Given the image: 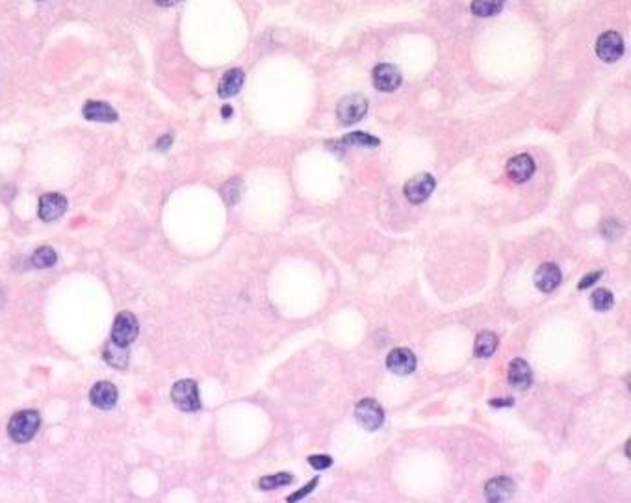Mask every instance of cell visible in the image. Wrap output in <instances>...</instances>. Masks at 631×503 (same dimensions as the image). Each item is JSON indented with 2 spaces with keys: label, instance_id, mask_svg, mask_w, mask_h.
Wrapping results in <instances>:
<instances>
[{
  "label": "cell",
  "instance_id": "cell-1",
  "mask_svg": "<svg viewBox=\"0 0 631 503\" xmlns=\"http://www.w3.org/2000/svg\"><path fill=\"white\" fill-rule=\"evenodd\" d=\"M39 427H41V416L38 410H19L11 416L8 433L13 442L24 444L30 442L38 435Z\"/></svg>",
  "mask_w": 631,
  "mask_h": 503
},
{
  "label": "cell",
  "instance_id": "cell-2",
  "mask_svg": "<svg viewBox=\"0 0 631 503\" xmlns=\"http://www.w3.org/2000/svg\"><path fill=\"white\" fill-rule=\"evenodd\" d=\"M173 403L184 412H197L201 409V398L197 382L192 379H182V381L175 382L171 390Z\"/></svg>",
  "mask_w": 631,
  "mask_h": 503
},
{
  "label": "cell",
  "instance_id": "cell-3",
  "mask_svg": "<svg viewBox=\"0 0 631 503\" xmlns=\"http://www.w3.org/2000/svg\"><path fill=\"white\" fill-rule=\"evenodd\" d=\"M138 332L139 325L136 316L132 312H121L114 321L110 340L117 346H121V348H128L138 338Z\"/></svg>",
  "mask_w": 631,
  "mask_h": 503
},
{
  "label": "cell",
  "instance_id": "cell-4",
  "mask_svg": "<svg viewBox=\"0 0 631 503\" xmlns=\"http://www.w3.org/2000/svg\"><path fill=\"white\" fill-rule=\"evenodd\" d=\"M368 111V100L362 95H348L338 102L336 116L342 125H355L359 123Z\"/></svg>",
  "mask_w": 631,
  "mask_h": 503
},
{
  "label": "cell",
  "instance_id": "cell-5",
  "mask_svg": "<svg viewBox=\"0 0 631 503\" xmlns=\"http://www.w3.org/2000/svg\"><path fill=\"white\" fill-rule=\"evenodd\" d=\"M355 418L366 431H375L384 421V412H382L381 405L377 403L375 399L366 398L355 407Z\"/></svg>",
  "mask_w": 631,
  "mask_h": 503
},
{
  "label": "cell",
  "instance_id": "cell-6",
  "mask_svg": "<svg viewBox=\"0 0 631 503\" xmlns=\"http://www.w3.org/2000/svg\"><path fill=\"white\" fill-rule=\"evenodd\" d=\"M435 177L429 173H420L410 178L409 183L405 184V197L412 203V205H420L423 201H427L431 197L433 189H435Z\"/></svg>",
  "mask_w": 631,
  "mask_h": 503
},
{
  "label": "cell",
  "instance_id": "cell-7",
  "mask_svg": "<svg viewBox=\"0 0 631 503\" xmlns=\"http://www.w3.org/2000/svg\"><path fill=\"white\" fill-rule=\"evenodd\" d=\"M596 54H598L600 60L607 61V63L621 60L622 54H624V39H622L621 33H602L596 41Z\"/></svg>",
  "mask_w": 631,
  "mask_h": 503
},
{
  "label": "cell",
  "instance_id": "cell-8",
  "mask_svg": "<svg viewBox=\"0 0 631 503\" xmlns=\"http://www.w3.org/2000/svg\"><path fill=\"white\" fill-rule=\"evenodd\" d=\"M401 71L392 63H381L373 69V84L382 93H392L401 86Z\"/></svg>",
  "mask_w": 631,
  "mask_h": 503
},
{
  "label": "cell",
  "instance_id": "cell-9",
  "mask_svg": "<svg viewBox=\"0 0 631 503\" xmlns=\"http://www.w3.org/2000/svg\"><path fill=\"white\" fill-rule=\"evenodd\" d=\"M387 366L396 376H410L416 370V357L410 349L396 348L388 353Z\"/></svg>",
  "mask_w": 631,
  "mask_h": 503
},
{
  "label": "cell",
  "instance_id": "cell-10",
  "mask_svg": "<svg viewBox=\"0 0 631 503\" xmlns=\"http://www.w3.org/2000/svg\"><path fill=\"white\" fill-rule=\"evenodd\" d=\"M67 210V199L61 194H45L39 199L38 214L43 222L50 223L60 219Z\"/></svg>",
  "mask_w": 631,
  "mask_h": 503
},
{
  "label": "cell",
  "instance_id": "cell-11",
  "mask_svg": "<svg viewBox=\"0 0 631 503\" xmlns=\"http://www.w3.org/2000/svg\"><path fill=\"white\" fill-rule=\"evenodd\" d=\"M535 173V162L529 155H518L513 156L507 162V177L516 184L527 183Z\"/></svg>",
  "mask_w": 631,
  "mask_h": 503
},
{
  "label": "cell",
  "instance_id": "cell-12",
  "mask_svg": "<svg viewBox=\"0 0 631 503\" xmlns=\"http://www.w3.org/2000/svg\"><path fill=\"white\" fill-rule=\"evenodd\" d=\"M117 398H119L117 388L108 381L97 382V385H93V388H91V392H89L91 403H93L97 409L102 410L114 409L117 403Z\"/></svg>",
  "mask_w": 631,
  "mask_h": 503
},
{
  "label": "cell",
  "instance_id": "cell-13",
  "mask_svg": "<svg viewBox=\"0 0 631 503\" xmlns=\"http://www.w3.org/2000/svg\"><path fill=\"white\" fill-rule=\"evenodd\" d=\"M82 114L88 121L97 123H116L119 119V114L104 100H88L84 105Z\"/></svg>",
  "mask_w": 631,
  "mask_h": 503
},
{
  "label": "cell",
  "instance_id": "cell-14",
  "mask_svg": "<svg viewBox=\"0 0 631 503\" xmlns=\"http://www.w3.org/2000/svg\"><path fill=\"white\" fill-rule=\"evenodd\" d=\"M561 284V270L555 264H543L535 271V286L544 293L554 292Z\"/></svg>",
  "mask_w": 631,
  "mask_h": 503
},
{
  "label": "cell",
  "instance_id": "cell-15",
  "mask_svg": "<svg viewBox=\"0 0 631 503\" xmlns=\"http://www.w3.org/2000/svg\"><path fill=\"white\" fill-rule=\"evenodd\" d=\"M507 379H509V385L513 388L526 390V388L531 387V381H533L531 368H529V364H527L526 360L515 359L509 364V373H507Z\"/></svg>",
  "mask_w": 631,
  "mask_h": 503
},
{
  "label": "cell",
  "instance_id": "cell-16",
  "mask_svg": "<svg viewBox=\"0 0 631 503\" xmlns=\"http://www.w3.org/2000/svg\"><path fill=\"white\" fill-rule=\"evenodd\" d=\"M515 481L511 477H496L487 483V500L488 502H507L515 494Z\"/></svg>",
  "mask_w": 631,
  "mask_h": 503
},
{
  "label": "cell",
  "instance_id": "cell-17",
  "mask_svg": "<svg viewBox=\"0 0 631 503\" xmlns=\"http://www.w3.org/2000/svg\"><path fill=\"white\" fill-rule=\"evenodd\" d=\"M245 80V75L242 69L238 67H234L231 71H227L223 75V78L219 80V88H217V93L221 99H231L234 95H238V91L242 89Z\"/></svg>",
  "mask_w": 631,
  "mask_h": 503
},
{
  "label": "cell",
  "instance_id": "cell-18",
  "mask_svg": "<svg viewBox=\"0 0 631 503\" xmlns=\"http://www.w3.org/2000/svg\"><path fill=\"white\" fill-rule=\"evenodd\" d=\"M498 349V336L494 332H481L476 338V346H474V353L479 359H488L490 355H494V351Z\"/></svg>",
  "mask_w": 631,
  "mask_h": 503
},
{
  "label": "cell",
  "instance_id": "cell-19",
  "mask_svg": "<svg viewBox=\"0 0 631 503\" xmlns=\"http://www.w3.org/2000/svg\"><path fill=\"white\" fill-rule=\"evenodd\" d=\"M505 0H472V13L477 17L498 15L504 10Z\"/></svg>",
  "mask_w": 631,
  "mask_h": 503
},
{
  "label": "cell",
  "instance_id": "cell-20",
  "mask_svg": "<svg viewBox=\"0 0 631 503\" xmlns=\"http://www.w3.org/2000/svg\"><path fill=\"white\" fill-rule=\"evenodd\" d=\"M58 262V254L52 247L49 245H43V247H39V249L33 251L32 254V265L33 268H38V270H47V268H52V265Z\"/></svg>",
  "mask_w": 631,
  "mask_h": 503
},
{
  "label": "cell",
  "instance_id": "cell-21",
  "mask_svg": "<svg viewBox=\"0 0 631 503\" xmlns=\"http://www.w3.org/2000/svg\"><path fill=\"white\" fill-rule=\"evenodd\" d=\"M104 360L108 364L116 366V368H127L128 364V351L127 348H121L110 340L108 348L104 349Z\"/></svg>",
  "mask_w": 631,
  "mask_h": 503
},
{
  "label": "cell",
  "instance_id": "cell-22",
  "mask_svg": "<svg viewBox=\"0 0 631 503\" xmlns=\"http://www.w3.org/2000/svg\"><path fill=\"white\" fill-rule=\"evenodd\" d=\"M294 481V477L288 472H281V474H273V476H264L258 481V487L262 490H273V488L284 487V485H290V483Z\"/></svg>",
  "mask_w": 631,
  "mask_h": 503
},
{
  "label": "cell",
  "instance_id": "cell-23",
  "mask_svg": "<svg viewBox=\"0 0 631 503\" xmlns=\"http://www.w3.org/2000/svg\"><path fill=\"white\" fill-rule=\"evenodd\" d=\"M591 303H593V307L596 310L605 312V310H609L613 307V293L609 290H605V288H598V290H594Z\"/></svg>",
  "mask_w": 631,
  "mask_h": 503
},
{
  "label": "cell",
  "instance_id": "cell-24",
  "mask_svg": "<svg viewBox=\"0 0 631 503\" xmlns=\"http://www.w3.org/2000/svg\"><path fill=\"white\" fill-rule=\"evenodd\" d=\"M240 195H242V183H240L238 178L228 180V183L221 188V197L225 199V203L231 206L238 203Z\"/></svg>",
  "mask_w": 631,
  "mask_h": 503
},
{
  "label": "cell",
  "instance_id": "cell-25",
  "mask_svg": "<svg viewBox=\"0 0 631 503\" xmlns=\"http://www.w3.org/2000/svg\"><path fill=\"white\" fill-rule=\"evenodd\" d=\"M343 145H364V147H377L379 145V139L370 136V134L366 132H351L349 136L340 141Z\"/></svg>",
  "mask_w": 631,
  "mask_h": 503
},
{
  "label": "cell",
  "instance_id": "cell-26",
  "mask_svg": "<svg viewBox=\"0 0 631 503\" xmlns=\"http://www.w3.org/2000/svg\"><path fill=\"white\" fill-rule=\"evenodd\" d=\"M602 233H604V236H607V238L616 240L622 233L621 223L613 222V219H611V222H604V225H602Z\"/></svg>",
  "mask_w": 631,
  "mask_h": 503
},
{
  "label": "cell",
  "instance_id": "cell-27",
  "mask_svg": "<svg viewBox=\"0 0 631 503\" xmlns=\"http://www.w3.org/2000/svg\"><path fill=\"white\" fill-rule=\"evenodd\" d=\"M309 463L316 470H325L332 465V459L329 455H312V457H309Z\"/></svg>",
  "mask_w": 631,
  "mask_h": 503
},
{
  "label": "cell",
  "instance_id": "cell-28",
  "mask_svg": "<svg viewBox=\"0 0 631 503\" xmlns=\"http://www.w3.org/2000/svg\"><path fill=\"white\" fill-rule=\"evenodd\" d=\"M600 277H602V271H596V273H589V275H585L582 279V282H579V284H577V288H579V290H587V288H591L594 284V282L598 281Z\"/></svg>",
  "mask_w": 631,
  "mask_h": 503
},
{
  "label": "cell",
  "instance_id": "cell-29",
  "mask_svg": "<svg viewBox=\"0 0 631 503\" xmlns=\"http://www.w3.org/2000/svg\"><path fill=\"white\" fill-rule=\"evenodd\" d=\"M316 485H318V477H316V479H312V481L309 483L306 487L301 488L299 493H295V494H292V496H288V502H295V500H301L303 496H306V494H311L312 490H314Z\"/></svg>",
  "mask_w": 631,
  "mask_h": 503
},
{
  "label": "cell",
  "instance_id": "cell-30",
  "mask_svg": "<svg viewBox=\"0 0 631 503\" xmlns=\"http://www.w3.org/2000/svg\"><path fill=\"white\" fill-rule=\"evenodd\" d=\"M171 144H173V136H162L160 139H158V141H156V149L158 150H166V149H169V147H171Z\"/></svg>",
  "mask_w": 631,
  "mask_h": 503
},
{
  "label": "cell",
  "instance_id": "cell-31",
  "mask_svg": "<svg viewBox=\"0 0 631 503\" xmlns=\"http://www.w3.org/2000/svg\"><path fill=\"white\" fill-rule=\"evenodd\" d=\"M490 405L492 407H511L513 405V399H490Z\"/></svg>",
  "mask_w": 631,
  "mask_h": 503
},
{
  "label": "cell",
  "instance_id": "cell-32",
  "mask_svg": "<svg viewBox=\"0 0 631 503\" xmlns=\"http://www.w3.org/2000/svg\"><path fill=\"white\" fill-rule=\"evenodd\" d=\"M156 4L158 6H162V8H169V6H175V4H178V2H180V0H155Z\"/></svg>",
  "mask_w": 631,
  "mask_h": 503
},
{
  "label": "cell",
  "instance_id": "cell-33",
  "mask_svg": "<svg viewBox=\"0 0 631 503\" xmlns=\"http://www.w3.org/2000/svg\"><path fill=\"white\" fill-rule=\"evenodd\" d=\"M221 114H223V116H225V117H228V116H231V114H233V108H231V106H225V108H223V110H221Z\"/></svg>",
  "mask_w": 631,
  "mask_h": 503
},
{
  "label": "cell",
  "instance_id": "cell-34",
  "mask_svg": "<svg viewBox=\"0 0 631 503\" xmlns=\"http://www.w3.org/2000/svg\"><path fill=\"white\" fill-rule=\"evenodd\" d=\"M2 303H4V292L0 290V307H2Z\"/></svg>",
  "mask_w": 631,
  "mask_h": 503
}]
</instances>
